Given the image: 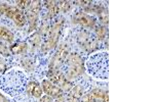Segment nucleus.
<instances>
[{"label":"nucleus","mask_w":154,"mask_h":102,"mask_svg":"<svg viewBox=\"0 0 154 102\" xmlns=\"http://www.w3.org/2000/svg\"><path fill=\"white\" fill-rule=\"evenodd\" d=\"M88 71L100 79L108 78V54L105 52L95 54L88 59Z\"/></svg>","instance_id":"1"},{"label":"nucleus","mask_w":154,"mask_h":102,"mask_svg":"<svg viewBox=\"0 0 154 102\" xmlns=\"http://www.w3.org/2000/svg\"><path fill=\"white\" fill-rule=\"evenodd\" d=\"M67 78H76L83 71V60L81 56L76 53H72L67 58Z\"/></svg>","instance_id":"2"},{"label":"nucleus","mask_w":154,"mask_h":102,"mask_svg":"<svg viewBox=\"0 0 154 102\" xmlns=\"http://www.w3.org/2000/svg\"><path fill=\"white\" fill-rule=\"evenodd\" d=\"M48 78L51 82L58 86L62 91H69L73 85L69 82V80L64 74H62L58 69H51L48 73Z\"/></svg>","instance_id":"3"},{"label":"nucleus","mask_w":154,"mask_h":102,"mask_svg":"<svg viewBox=\"0 0 154 102\" xmlns=\"http://www.w3.org/2000/svg\"><path fill=\"white\" fill-rule=\"evenodd\" d=\"M62 26H63V21H59L58 23H56L53 26V28L51 29L48 35V40L44 45V49L45 50H51V48H54L58 43V40L60 38V34L62 31Z\"/></svg>","instance_id":"4"},{"label":"nucleus","mask_w":154,"mask_h":102,"mask_svg":"<svg viewBox=\"0 0 154 102\" xmlns=\"http://www.w3.org/2000/svg\"><path fill=\"white\" fill-rule=\"evenodd\" d=\"M81 102H108V91L95 89L81 97Z\"/></svg>","instance_id":"5"},{"label":"nucleus","mask_w":154,"mask_h":102,"mask_svg":"<svg viewBox=\"0 0 154 102\" xmlns=\"http://www.w3.org/2000/svg\"><path fill=\"white\" fill-rule=\"evenodd\" d=\"M40 10V2L34 1L31 3L29 9L27 10V19L29 22V28L30 31H33L36 29L37 19H38V12Z\"/></svg>","instance_id":"6"},{"label":"nucleus","mask_w":154,"mask_h":102,"mask_svg":"<svg viewBox=\"0 0 154 102\" xmlns=\"http://www.w3.org/2000/svg\"><path fill=\"white\" fill-rule=\"evenodd\" d=\"M6 16L8 19H12V21L16 23L17 26L22 27L24 26L25 23H26L27 19L25 16V13L23 12V10L19 9L18 7H14V6H8L7 7V10L5 12Z\"/></svg>","instance_id":"7"},{"label":"nucleus","mask_w":154,"mask_h":102,"mask_svg":"<svg viewBox=\"0 0 154 102\" xmlns=\"http://www.w3.org/2000/svg\"><path fill=\"white\" fill-rule=\"evenodd\" d=\"M67 53H68V49H67V47L64 45V44H62L58 48L53 60H51V69H58L59 66H61V64L64 63V60L66 59Z\"/></svg>","instance_id":"8"},{"label":"nucleus","mask_w":154,"mask_h":102,"mask_svg":"<svg viewBox=\"0 0 154 102\" xmlns=\"http://www.w3.org/2000/svg\"><path fill=\"white\" fill-rule=\"evenodd\" d=\"M42 88L43 91L48 94V96H51V98H62L63 97V91L59 88L58 86H56L51 82L48 81V80H44L42 82Z\"/></svg>","instance_id":"9"},{"label":"nucleus","mask_w":154,"mask_h":102,"mask_svg":"<svg viewBox=\"0 0 154 102\" xmlns=\"http://www.w3.org/2000/svg\"><path fill=\"white\" fill-rule=\"evenodd\" d=\"M78 41L80 43V45L83 47L84 49H86L88 51H93L96 48V41L93 38L91 35H89L86 32H83L79 35Z\"/></svg>","instance_id":"10"},{"label":"nucleus","mask_w":154,"mask_h":102,"mask_svg":"<svg viewBox=\"0 0 154 102\" xmlns=\"http://www.w3.org/2000/svg\"><path fill=\"white\" fill-rule=\"evenodd\" d=\"M73 23L82 25L84 27H94L96 24V19L84 12H77L73 16Z\"/></svg>","instance_id":"11"},{"label":"nucleus","mask_w":154,"mask_h":102,"mask_svg":"<svg viewBox=\"0 0 154 102\" xmlns=\"http://www.w3.org/2000/svg\"><path fill=\"white\" fill-rule=\"evenodd\" d=\"M83 94V88L81 86L77 85L75 87H72L70 92L68 94V102H78L81 99Z\"/></svg>","instance_id":"12"},{"label":"nucleus","mask_w":154,"mask_h":102,"mask_svg":"<svg viewBox=\"0 0 154 102\" xmlns=\"http://www.w3.org/2000/svg\"><path fill=\"white\" fill-rule=\"evenodd\" d=\"M27 92H28L30 95L34 97H41L42 89L39 86L38 83H36V82H30L28 85H27Z\"/></svg>","instance_id":"13"},{"label":"nucleus","mask_w":154,"mask_h":102,"mask_svg":"<svg viewBox=\"0 0 154 102\" xmlns=\"http://www.w3.org/2000/svg\"><path fill=\"white\" fill-rule=\"evenodd\" d=\"M27 49H28V46H27L26 43H17L11 46L9 50L14 54H22L24 52H26Z\"/></svg>","instance_id":"14"},{"label":"nucleus","mask_w":154,"mask_h":102,"mask_svg":"<svg viewBox=\"0 0 154 102\" xmlns=\"http://www.w3.org/2000/svg\"><path fill=\"white\" fill-rule=\"evenodd\" d=\"M45 6L48 9V16H54L56 14H58L59 7H58V2L56 1H45Z\"/></svg>","instance_id":"15"},{"label":"nucleus","mask_w":154,"mask_h":102,"mask_svg":"<svg viewBox=\"0 0 154 102\" xmlns=\"http://www.w3.org/2000/svg\"><path fill=\"white\" fill-rule=\"evenodd\" d=\"M14 34H12L8 29L4 28V27H0V39L11 42L12 40H14Z\"/></svg>","instance_id":"16"},{"label":"nucleus","mask_w":154,"mask_h":102,"mask_svg":"<svg viewBox=\"0 0 154 102\" xmlns=\"http://www.w3.org/2000/svg\"><path fill=\"white\" fill-rule=\"evenodd\" d=\"M70 2L69 1H59L58 2V7L59 10L63 11V12H67L70 9Z\"/></svg>","instance_id":"17"},{"label":"nucleus","mask_w":154,"mask_h":102,"mask_svg":"<svg viewBox=\"0 0 154 102\" xmlns=\"http://www.w3.org/2000/svg\"><path fill=\"white\" fill-rule=\"evenodd\" d=\"M32 1H28V0H21V1H18L17 2V4H18L19 6V9H27L29 8L30 5H31Z\"/></svg>","instance_id":"18"},{"label":"nucleus","mask_w":154,"mask_h":102,"mask_svg":"<svg viewBox=\"0 0 154 102\" xmlns=\"http://www.w3.org/2000/svg\"><path fill=\"white\" fill-rule=\"evenodd\" d=\"M106 34H107V30L104 27H98L97 28V36H98V38L100 40L105 38Z\"/></svg>","instance_id":"19"},{"label":"nucleus","mask_w":154,"mask_h":102,"mask_svg":"<svg viewBox=\"0 0 154 102\" xmlns=\"http://www.w3.org/2000/svg\"><path fill=\"white\" fill-rule=\"evenodd\" d=\"M39 102H53V98L48 95H45V96L41 97V99Z\"/></svg>","instance_id":"20"},{"label":"nucleus","mask_w":154,"mask_h":102,"mask_svg":"<svg viewBox=\"0 0 154 102\" xmlns=\"http://www.w3.org/2000/svg\"><path fill=\"white\" fill-rule=\"evenodd\" d=\"M7 6L6 4H0V16H2L3 13H5L6 10H7Z\"/></svg>","instance_id":"21"},{"label":"nucleus","mask_w":154,"mask_h":102,"mask_svg":"<svg viewBox=\"0 0 154 102\" xmlns=\"http://www.w3.org/2000/svg\"><path fill=\"white\" fill-rule=\"evenodd\" d=\"M6 51H7V49H6L5 45H3V44H2V43H0V53L5 54V55H7Z\"/></svg>","instance_id":"22"},{"label":"nucleus","mask_w":154,"mask_h":102,"mask_svg":"<svg viewBox=\"0 0 154 102\" xmlns=\"http://www.w3.org/2000/svg\"><path fill=\"white\" fill-rule=\"evenodd\" d=\"M5 68H6L5 63H4L3 60H1V59H0V71H3L4 69H5Z\"/></svg>","instance_id":"23"},{"label":"nucleus","mask_w":154,"mask_h":102,"mask_svg":"<svg viewBox=\"0 0 154 102\" xmlns=\"http://www.w3.org/2000/svg\"><path fill=\"white\" fill-rule=\"evenodd\" d=\"M0 102H8V101L6 100L5 97H4L3 95H1V94H0Z\"/></svg>","instance_id":"24"},{"label":"nucleus","mask_w":154,"mask_h":102,"mask_svg":"<svg viewBox=\"0 0 154 102\" xmlns=\"http://www.w3.org/2000/svg\"><path fill=\"white\" fill-rule=\"evenodd\" d=\"M56 102H65V101H64L63 99H58V100H57Z\"/></svg>","instance_id":"25"}]
</instances>
